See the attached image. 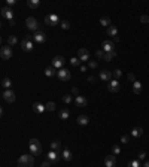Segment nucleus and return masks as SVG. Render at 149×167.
Masks as SVG:
<instances>
[{"instance_id":"f257e3e1","label":"nucleus","mask_w":149,"mask_h":167,"mask_svg":"<svg viewBox=\"0 0 149 167\" xmlns=\"http://www.w3.org/2000/svg\"><path fill=\"white\" fill-rule=\"evenodd\" d=\"M18 166L19 167H33L34 166V157L31 154H24L18 160Z\"/></svg>"},{"instance_id":"f03ea898","label":"nucleus","mask_w":149,"mask_h":167,"mask_svg":"<svg viewBox=\"0 0 149 167\" xmlns=\"http://www.w3.org/2000/svg\"><path fill=\"white\" fill-rule=\"evenodd\" d=\"M0 14H2V17H3L5 20H8L9 25H15V20H14V10H12L10 8H8V6H3V8H2V10H0Z\"/></svg>"},{"instance_id":"7ed1b4c3","label":"nucleus","mask_w":149,"mask_h":167,"mask_svg":"<svg viewBox=\"0 0 149 167\" xmlns=\"http://www.w3.org/2000/svg\"><path fill=\"white\" fill-rule=\"evenodd\" d=\"M29 146H30V152L33 154V155H39V154H42V151H43L42 143L39 142V139H31Z\"/></svg>"},{"instance_id":"20e7f679","label":"nucleus","mask_w":149,"mask_h":167,"mask_svg":"<svg viewBox=\"0 0 149 167\" xmlns=\"http://www.w3.org/2000/svg\"><path fill=\"white\" fill-rule=\"evenodd\" d=\"M64 64H66V58L63 55H57L52 58V63H51V66L57 70H61V69H64Z\"/></svg>"},{"instance_id":"39448f33","label":"nucleus","mask_w":149,"mask_h":167,"mask_svg":"<svg viewBox=\"0 0 149 167\" xmlns=\"http://www.w3.org/2000/svg\"><path fill=\"white\" fill-rule=\"evenodd\" d=\"M26 25H27V29L30 31H33V33L39 31V21H37L36 18H33V17H29L26 20Z\"/></svg>"},{"instance_id":"423d86ee","label":"nucleus","mask_w":149,"mask_h":167,"mask_svg":"<svg viewBox=\"0 0 149 167\" xmlns=\"http://www.w3.org/2000/svg\"><path fill=\"white\" fill-rule=\"evenodd\" d=\"M78 58H79L82 63L91 61V54H90V51L86 49V48H81V49L78 51Z\"/></svg>"},{"instance_id":"0eeeda50","label":"nucleus","mask_w":149,"mask_h":167,"mask_svg":"<svg viewBox=\"0 0 149 167\" xmlns=\"http://www.w3.org/2000/svg\"><path fill=\"white\" fill-rule=\"evenodd\" d=\"M21 49L26 51V52H31V51H33V42L30 39V36H27L26 39L21 41Z\"/></svg>"},{"instance_id":"6e6552de","label":"nucleus","mask_w":149,"mask_h":167,"mask_svg":"<svg viewBox=\"0 0 149 167\" xmlns=\"http://www.w3.org/2000/svg\"><path fill=\"white\" fill-rule=\"evenodd\" d=\"M57 78H58L61 82H67V81H70V78H72V73H70L67 69H61V70H58V73H57Z\"/></svg>"},{"instance_id":"1a4fd4ad","label":"nucleus","mask_w":149,"mask_h":167,"mask_svg":"<svg viewBox=\"0 0 149 167\" xmlns=\"http://www.w3.org/2000/svg\"><path fill=\"white\" fill-rule=\"evenodd\" d=\"M102 49L104 51V52H113L115 49V42L113 41H103L102 42Z\"/></svg>"},{"instance_id":"9d476101","label":"nucleus","mask_w":149,"mask_h":167,"mask_svg":"<svg viewBox=\"0 0 149 167\" xmlns=\"http://www.w3.org/2000/svg\"><path fill=\"white\" fill-rule=\"evenodd\" d=\"M2 96H3V100L6 103H14L15 101V93L12 91V89H5Z\"/></svg>"},{"instance_id":"9b49d317","label":"nucleus","mask_w":149,"mask_h":167,"mask_svg":"<svg viewBox=\"0 0 149 167\" xmlns=\"http://www.w3.org/2000/svg\"><path fill=\"white\" fill-rule=\"evenodd\" d=\"M45 22L48 24V25H57V24H60L61 21H60V18H58V15H55V14H51V15H46L45 17Z\"/></svg>"},{"instance_id":"f8f14e48","label":"nucleus","mask_w":149,"mask_h":167,"mask_svg":"<svg viewBox=\"0 0 149 167\" xmlns=\"http://www.w3.org/2000/svg\"><path fill=\"white\" fill-rule=\"evenodd\" d=\"M112 76H113V72H110L107 69H104V70H102L100 73H98V78H100L102 81H104V82H110Z\"/></svg>"},{"instance_id":"ddd939ff","label":"nucleus","mask_w":149,"mask_h":167,"mask_svg":"<svg viewBox=\"0 0 149 167\" xmlns=\"http://www.w3.org/2000/svg\"><path fill=\"white\" fill-rule=\"evenodd\" d=\"M0 57H2V60H10L12 58V48L10 46H3L0 49Z\"/></svg>"},{"instance_id":"4468645a","label":"nucleus","mask_w":149,"mask_h":167,"mask_svg":"<svg viewBox=\"0 0 149 167\" xmlns=\"http://www.w3.org/2000/svg\"><path fill=\"white\" fill-rule=\"evenodd\" d=\"M119 88H121V85H119L118 79H112L110 82H107V89H109V93H118Z\"/></svg>"},{"instance_id":"2eb2a0df","label":"nucleus","mask_w":149,"mask_h":167,"mask_svg":"<svg viewBox=\"0 0 149 167\" xmlns=\"http://www.w3.org/2000/svg\"><path fill=\"white\" fill-rule=\"evenodd\" d=\"M33 41L36 42V43H45L46 42V36H45V33L43 31H36V33H33Z\"/></svg>"},{"instance_id":"dca6fc26","label":"nucleus","mask_w":149,"mask_h":167,"mask_svg":"<svg viewBox=\"0 0 149 167\" xmlns=\"http://www.w3.org/2000/svg\"><path fill=\"white\" fill-rule=\"evenodd\" d=\"M46 160H49L52 164H55V163H58L61 160V155H60L58 152H55V151H49L48 155H46Z\"/></svg>"},{"instance_id":"f3484780","label":"nucleus","mask_w":149,"mask_h":167,"mask_svg":"<svg viewBox=\"0 0 149 167\" xmlns=\"http://www.w3.org/2000/svg\"><path fill=\"white\" fill-rule=\"evenodd\" d=\"M104 167H116V157L113 154H110L104 158Z\"/></svg>"},{"instance_id":"a211bd4d","label":"nucleus","mask_w":149,"mask_h":167,"mask_svg":"<svg viewBox=\"0 0 149 167\" xmlns=\"http://www.w3.org/2000/svg\"><path fill=\"white\" fill-rule=\"evenodd\" d=\"M74 105H76L78 108H85L86 105H88V100H86L85 96H78L76 99H74Z\"/></svg>"},{"instance_id":"6ab92c4d","label":"nucleus","mask_w":149,"mask_h":167,"mask_svg":"<svg viewBox=\"0 0 149 167\" xmlns=\"http://www.w3.org/2000/svg\"><path fill=\"white\" fill-rule=\"evenodd\" d=\"M33 110L36 112V113H43L45 110H46V108H45V105H42V103H39V101H36V103H33Z\"/></svg>"},{"instance_id":"aec40b11","label":"nucleus","mask_w":149,"mask_h":167,"mask_svg":"<svg viewBox=\"0 0 149 167\" xmlns=\"http://www.w3.org/2000/svg\"><path fill=\"white\" fill-rule=\"evenodd\" d=\"M106 33H107V36H112V37L115 39V37H118V27H116V25H113V24H112L110 27H107Z\"/></svg>"},{"instance_id":"412c9836","label":"nucleus","mask_w":149,"mask_h":167,"mask_svg":"<svg viewBox=\"0 0 149 167\" xmlns=\"http://www.w3.org/2000/svg\"><path fill=\"white\" fill-rule=\"evenodd\" d=\"M57 73H58V70L54 69L52 66H49V67L45 69V76H48V78H54V76H57Z\"/></svg>"},{"instance_id":"4be33fe9","label":"nucleus","mask_w":149,"mask_h":167,"mask_svg":"<svg viewBox=\"0 0 149 167\" xmlns=\"http://www.w3.org/2000/svg\"><path fill=\"white\" fill-rule=\"evenodd\" d=\"M76 122H78V125H88L90 118L86 117V115H79V117L76 118Z\"/></svg>"},{"instance_id":"5701e85b","label":"nucleus","mask_w":149,"mask_h":167,"mask_svg":"<svg viewBox=\"0 0 149 167\" xmlns=\"http://www.w3.org/2000/svg\"><path fill=\"white\" fill-rule=\"evenodd\" d=\"M18 43V37L15 34H9L8 36V46H15Z\"/></svg>"},{"instance_id":"b1692460","label":"nucleus","mask_w":149,"mask_h":167,"mask_svg":"<svg viewBox=\"0 0 149 167\" xmlns=\"http://www.w3.org/2000/svg\"><path fill=\"white\" fill-rule=\"evenodd\" d=\"M61 158H63L64 161H70L73 158V154L69 151V149H64L63 152H61Z\"/></svg>"},{"instance_id":"393cba45","label":"nucleus","mask_w":149,"mask_h":167,"mask_svg":"<svg viewBox=\"0 0 149 167\" xmlns=\"http://www.w3.org/2000/svg\"><path fill=\"white\" fill-rule=\"evenodd\" d=\"M58 117H60V119H63V121L69 119V117H70L69 109H61V110H60V113H58Z\"/></svg>"},{"instance_id":"a878e982","label":"nucleus","mask_w":149,"mask_h":167,"mask_svg":"<svg viewBox=\"0 0 149 167\" xmlns=\"http://www.w3.org/2000/svg\"><path fill=\"white\" fill-rule=\"evenodd\" d=\"M142 134H143V128L142 127H134L131 130V136L133 137H140Z\"/></svg>"},{"instance_id":"bb28decb","label":"nucleus","mask_w":149,"mask_h":167,"mask_svg":"<svg viewBox=\"0 0 149 167\" xmlns=\"http://www.w3.org/2000/svg\"><path fill=\"white\" fill-rule=\"evenodd\" d=\"M133 93H134V94H140V93H142V84H140L139 81H136V82L133 84Z\"/></svg>"},{"instance_id":"cd10ccee","label":"nucleus","mask_w":149,"mask_h":167,"mask_svg":"<svg viewBox=\"0 0 149 167\" xmlns=\"http://www.w3.org/2000/svg\"><path fill=\"white\" fill-rule=\"evenodd\" d=\"M51 151H55V152L60 154V151H61V142H58V140H54V142L51 143Z\"/></svg>"},{"instance_id":"c85d7f7f","label":"nucleus","mask_w":149,"mask_h":167,"mask_svg":"<svg viewBox=\"0 0 149 167\" xmlns=\"http://www.w3.org/2000/svg\"><path fill=\"white\" fill-rule=\"evenodd\" d=\"M27 6H29L30 9H37V8L40 6V2H39V0H29Z\"/></svg>"},{"instance_id":"c756f323","label":"nucleus","mask_w":149,"mask_h":167,"mask_svg":"<svg viewBox=\"0 0 149 167\" xmlns=\"http://www.w3.org/2000/svg\"><path fill=\"white\" fill-rule=\"evenodd\" d=\"M116 55H118L116 51H113V52H104V58H103V60H104V61H112Z\"/></svg>"},{"instance_id":"7c9ffc66","label":"nucleus","mask_w":149,"mask_h":167,"mask_svg":"<svg viewBox=\"0 0 149 167\" xmlns=\"http://www.w3.org/2000/svg\"><path fill=\"white\" fill-rule=\"evenodd\" d=\"M100 24L103 25V27H110V18H107V17H102L100 18Z\"/></svg>"},{"instance_id":"2f4dec72","label":"nucleus","mask_w":149,"mask_h":167,"mask_svg":"<svg viewBox=\"0 0 149 167\" xmlns=\"http://www.w3.org/2000/svg\"><path fill=\"white\" fill-rule=\"evenodd\" d=\"M69 61H70V64H72L73 67H78V66H81V63H82V61H81L78 57H72Z\"/></svg>"},{"instance_id":"473e14b6","label":"nucleus","mask_w":149,"mask_h":167,"mask_svg":"<svg viewBox=\"0 0 149 167\" xmlns=\"http://www.w3.org/2000/svg\"><path fill=\"white\" fill-rule=\"evenodd\" d=\"M10 85H12L10 79H9V78H3V81H2V87H3L5 89H10Z\"/></svg>"},{"instance_id":"72a5a7b5","label":"nucleus","mask_w":149,"mask_h":167,"mask_svg":"<svg viewBox=\"0 0 149 167\" xmlns=\"http://www.w3.org/2000/svg\"><path fill=\"white\" fill-rule=\"evenodd\" d=\"M45 108H46V110H48V112H54L57 106H55V103H54V101H48V103L45 105Z\"/></svg>"},{"instance_id":"f704fd0d","label":"nucleus","mask_w":149,"mask_h":167,"mask_svg":"<svg viewBox=\"0 0 149 167\" xmlns=\"http://www.w3.org/2000/svg\"><path fill=\"white\" fill-rule=\"evenodd\" d=\"M60 27L63 29V30H69V29H70V22H69L67 20H63V21L60 22Z\"/></svg>"},{"instance_id":"c9c22d12","label":"nucleus","mask_w":149,"mask_h":167,"mask_svg":"<svg viewBox=\"0 0 149 167\" xmlns=\"http://www.w3.org/2000/svg\"><path fill=\"white\" fill-rule=\"evenodd\" d=\"M128 142H130V136H128V134H122V136H121V143H122V145H127Z\"/></svg>"},{"instance_id":"e433bc0d","label":"nucleus","mask_w":149,"mask_h":167,"mask_svg":"<svg viewBox=\"0 0 149 167\" xmlns=\"http://www.w3.org/2000/svg\"><path fill=\"white\" fill-rule=\"evenodd\" d=\"M73 101V99H72V96L70 94H67V96H63V103H66V105H70Z\"/></svg>"},{"instance_id":"4c0bfd02","label":"nucleus","mask_w":149,"mask_h":167,"mask_svg":"<svg viewBox=\"0 0 149 167\" xmlns=\"http://www.w3.org/2000/svg\"><path fill=\"white\" fill-rule=\"evenodd\" d=\"M95 57H97L98 60H103V58H104V51H103V49L95 51Z\"/></svg>"},{"instance_id":"58836bf2","label":"nucleus","mask_w":149,"mask_h":167,"mask_svg":"<svg viewBox=\"0 0 149 167\" xmlns=\"http://www.w3.org/2000/svg\"><path fill=\"white\" fill-rule=\"evenodd\" d=\"M128 167H140V160H133L128 163Z\"/></svg>"},{"instance_id":"ea45409f","label":"nucleus","mask_w":149,"mask_h":167,"mask_svg":"<svg viewBox=\"0 0 149 167\" xmlns=\"http://www.w3.org/2000/svg\"><path fill=\"white\" fill-rule=\"evenodd\" d=\"M97 66H98V64H97V61H94V60L88 61V67H90V69H97Z\"/></svg>"},{"instance_id":"a19ab883","label":"nucleus","mask_w":149,"mask_h":167,"mask_svg":"<svg viewBox=\"0 0 149 167\" xmlns=\"http://www.w3.org/2000/svg\"><path fill=\"white\" fill-rule=\"evenodd\" d=\"M119 152H121V148H119L118 145H115L113 148H112V154H113V155H118Z\"/></svg>"},{"instance_id":"79ce46f5","label":"nucleus","mask_w":149,"mask_h":167,"mask_svg":"<svg viewBox=\"0 0 149 167\" xmlns=\"http://www.w3.org/2000/svg\"><path fill=\"white\" fill-rule=\"evenodd\" d=\"M140 22L148 24V22H149V17H148V15H142V17H140Z\"/></svg>"},{"instance_id":"37998d69","label":"nucleus","mask_w":149,"mask_h":167,"mask_svg":"<svg viewBox=\"0 0 149 167\" xmlns=\"http://www.w3.org/2000/svg\"><path fill=\"white\" fill-rule=\"evenodd\" d=\"M121 75H122V72H121L119 69H116V70H113V76H115V79H118V78H121Z\"/></svg>"},{"instance_id":"c03bdc74","label":"nucleus","mask_w":149,"mask_h":167,"mask_svg":"<svg viewBox=\"0 0 149 167\" xmlns=\"http://www.w3.org/2000/svg\"><path fill=\"white\" fill-rule=\"evenodd\" d=\"M40 167H52V163L49 161V160H46V161H43V163L40 164Z\"/></svg>"},{"instance_id":"a18cd8bd","label":"nucleus","mask_w":149,"mask_h":167,"mask_svg":"<svg viewBox=\"0 0 149 167\" xmlns=\"http://www.w3.org/2000/svg\"><path fill=\"white\" fill-rule=\"evenodd\" d=\"M17 3V0H6V6L8 8H10V6H14Z\"/></svg>"},{"instance_id":"49530a36","label":"nucleus","mask_w":149,"mask_h":167,"mask_svg":"<svg viewBox=\"0 0 149 167\" xmlns=\"http://www.w3.org/2000/svg\"><path fill=\"white\" fill-rule=\"evenodd\" d=\"M72 94H74L76 97H78V96H81V94H79V89H78L76 87H73V88H72Z\"/></svg>"},{"instance_id":"de8ad7c7","label":"nucleus","mask_w":149,"mask_h":167,"mask_svg":"<svg viewBox=\"0 0 149 167\" xmlns=\"http://www.w3.org/2000/svg\"><path fill=\"white\" fill-rule=\"evenodd\" d=\"M127 78H128V81H131L133 84L136 82V76H134L133 73H128V76H127Z\"/></svg>"},{"instance_id":"09e8293b","label":"nucleus","mask_w":149,"mask_h":167,"mask_svg":"<svg viewBox=\"0 0 149 167\" xmlns=\"http://www.w3.org/2000/svg\"><path fill=\"white\" fill-rule=\"evenodd\" d=\"M146 158V152L145 151H140L139 152V160H145Z\"/></svg>"},{"instance_id":"8fccbe9b","label":"nucleus","mask_w":149,"mask_h":167,"mask_svg":"<svg viewBox=\"0 0 149 167\" xmlns=\"http://www.w3.org/2000/svg\"><path fill=\"white\" fill-rule=\"evenodd\" d=\"M95 81H97V78H95V76H90V78H88V82H93V84H94Z\"/></svg>"},{"instance_id":"3c124183","label":"nucleus","mask_w":149,"mask_h":167,"mask_svg":"<svg viewBox=\"0 0 149 167\" xmlns=\"http://www.w3.org/2000/svg\"><path fill=\"white\" fill-rule=\"evenodd\" d=\"M81 72H82V73L86 72V66H81Z\"/></svg>"},{"instance_id":"603ef678","label":"nucleus","mask_w":149,"mask_h":167,"mask_svg":"<svg viewBox=\"0 0 149 167\" xmlns=\"http://www.w3.org/2000/svg\"><path fill=\"white\" fill-rule=\"evenodd\" d=\"M143 167H149V160H146V161H145V164H143Z\"/></svg>"}]
</instances>
